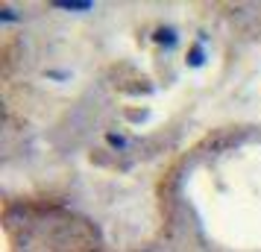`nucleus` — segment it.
Segmentation results:
<instances>
[{"instance_id":"nucleus-2","label":"nucleus","mask_w":261,"mask_h":252,"mask_svg":"<svg viewBox=\"0 0 261 252\" xmlns=\"http://www.w3.org/2000/svg\"><path fill=\"white\" fill-rule=\"evenodd\" d=\"M155 41L159 44H165V47H173L179 38H176V30L173 26H162V30H155Z\"/></svg>"},{"instance_id":"nucleus-1","label":"nucleus","mask_w":261,"mask_h":252,"mask_svg":"<svg viewBox=\"0 0 261 252\" xmlns=\"http://www.w3.org/2000/svg\"><path fill=\"white\" fill-rule=\"evenodd\" d=\"M56 9H65V12H91L94 3L91 0H53Z\"/></svg>"},{"instance_id":"nucleus-3","label":"nucleus","mask_w":261,"mask_h":252,"mask_svg":"<svg viewBox=\"0 0 261 252\" xmlns=\"http://www.w3.org/2000/svg\"><path fill=\"white\" fill-rule=\"evenodd\" d=\"M188 68H202V62H205V50H202V41L200 44H194V47L188 50Z\"/></svg>"},{"instance_id":"nucleus-4","label":"nucleus","mask_w":261,"mask_h":252,"mask_svg":"<svg viewBox=\"0 0 261 252\" xmlns=\"http://www.w3.org/2000/svg\"><path fill=\"white\" fill-rule=\"evenodd\" d=\"M0 21H3V24H12V21H18V15H15L9 6H3V9H0Z\"/></svg>"},{"instance_id":"nucleus-5","label":"nucleus","mask_w":261,"mask_h":252,"mask_svg":"<svg viewBox=\"0 0 261 252\" xmlns=\"http://www.w3.org/2000/svg\"><path fill=\"white\" fill-rule=\"evenodd\" d=\"M109 144H112V147H126V138H123V135H115V132H112V135H109Z\"/></svg>"}]
</instances>
